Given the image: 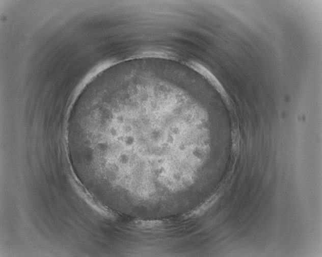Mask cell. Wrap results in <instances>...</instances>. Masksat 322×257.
Wrapping results in <instances>:
<instances>
[{
	"instance_id": "cell-1",
	"label": "cell",
	"mask_w": 322,
	"mask_h": 257,
	"mask_svg": "<svg viewBox=\"0 0 322 257\" xmlns=\"http://www.w3.org/2000/svg\"><path fill=\"white\" fill-rule=\"evenodd\" d=\"M179 100L126 83L103 86L72 109L67 126L75 169L125 203L184 173L187 124Z\"/></svg>"
}]
</instances>
